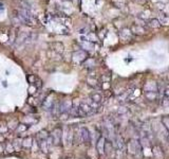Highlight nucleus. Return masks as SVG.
Segmentation results:
<instances>
[{"label": "nucleus", "mask_w": 169, "mask_h": 159, "mask_svg": "<svg viewBox=\"0 0 169 159\" xmlns=\"http://www.w3.org/2000/svg\"><path fill=\"white\" fill-rule=\"evenodd\" d=\"M18 18L22 24H28V26H34L35 24H37V19L32 15L31 11L23 10V9L19 10L18 11Z\"/></svg>", "instance_id": "f257e3e1"}, {"label": "nucleus", "mask_w": 169, "mask_h": 159, "mask_svg": "<svg viewBox=\"0 0 169 159\" xmlns=\"http://www.w3.org/2000/svg\"><path fill=\"white\" fill-rule=\"evenodd\" d=\"M142 144L138 140H135V139H131L129 142H127V148L126 151L129 154L133 155V156L141 157L142 156Z\"/></svg>", "instance_id": "f03ea898"}, {"label": "nucleus", "mask_w": 169, "mask_h": 159, "mask_svg": "<svg viewBox=\"0 0 169 159\" xmlns=\"http://www.w3.org/2000/svg\"><path fill=\"white\" fill-rule=\"evenodd\" d=\"M50 137L53 141V145H60L62 142V130L60 127H56L50 134Z\"/></svg>", "instance_id": "7ed1b4c3"}, {"label": "nucleus", "mask_w": 169, "mask_h": 159, "mask_svg": "<svg viewBox=\"0 0 169 159\" xmlns=\"http://www.w3.org/2000/svg\"><path fill=\"white\" fill-rule=\"evenodd\" d=\"M78 141L79 142H82L84 144H88V143L91 142V132L88 130L87 127H80L78 130Z\"/></svg>", "instance_id": "20e7f679"}, {"label": "nucleus", "mask_w": 169, "mask_h": 159, "mask_svg": "<svg viewBox=\"0 0 169 159\" xmlns=\"http://www.w3.org/2000/svg\"><path fill=\"white\" fill-rule=\"evenodd\" d=\"M55 102H56V101L54 100V98H53V95H52V93H50V95H48L47 97H45V98L42 100L41 107L45 109V110L50 111L51 109L53 108V106H54Z\"/></svg>", "instance_id": "39448f33"}, {"label": "nucleus", "mask_w": 169, "mask_h": 159, "mask_svg": "<svg viewBox=\"0 0 169 159\" xmlns=\"http://www.w3.org/2000/svg\"><path fill=\"white\" fill-rule=\"evenodd\" d=\"M72 104H73V101L69 100V99H65V100L60 101L59 102V114H67L70 109L72 108Z\"/></svg>", "instance_id": "423d86ee"}, {"label": "nucleus", "mask_w": 169, "mask_h": 159, "mask_svg": "<svg viewBox=\"0 0 169 159\" xmlns=\"http://www.w3.org/2000/svg\"><path fill=\"white\" fill-rule=\"evenodd\" d=\"M62 140L66 143V145H71L72 142H74V134L71 128H66L62 130Z\"/></svg>", "instance_id": "0eeeda50"}, {"label": "nucleus", "mask_w": 169, "mask_h": 159, "mask_svg": "<svg viewBox=\"0 0 169 159\" xmlns=\"http://www.w3.org/2000/svg\"><path fill=\"white\" fill-rule=\"evenodd\" d=\"M72 57H73V61L75 62V63L80 64L87 59V53L82 50H79V51H76V52L74 53Z\"/></svg>", "instance_id": "6e6552de"}, {"label": "nucleus", "mask_w": 169, "mask_h": 159, "mask_svg": "<svg viewBox=\"0 0 169 159\" xmlns=\"http://www.w3.org/2000/svg\"><path fill=\"white\" fill-rule=\"evenodd\" d=\"M106 142H107V139H106L105 136H102L97 140V142H96V150H97L99 155H104V154H105Z\"/></svg>", "instance_id": "1a4fd4ad"}, {"label": "nucleus", "mask_w": 169, "mask_h": 159, "mask_svg": "<svg viewBox=\"0 0 169 159\" xmlns=\"http://www.w3.org/2000/svg\"><path fill=\"white\" fill-rule=\"evenodd\" d=\"M153 156L156 159H164V151L160 145H154L152 148Z\"/></svg>", "instance_id": "9d476101"}, {"label": "nucleus", "mask_w": 169, "mask_h": 159, "mask_svg": "<svg viewBox=\"0 0 169 159\" xmlns=\"http://www.w3.org/2000/svg\"><path fill=\"white\" fill-rule=\"evenodd\" d=\"M49 137H50V134H49V132L45 130H40V132H38L36 134V139L38 142H39V141H42V140H47Z\"/></svg>", "instance_id": "9b49d317"}, {"label": "nucleus", "mask_w": 169, "mask_h": 159, "mask_svg": "<svg viewBox=\"0 0 169 159\" xmlns=\"http://www.w3.org/2000/svg\"><path fill=\"white\" fill-rule=\"evenodd\" d=\"M131 33L132 34H136V35H144L146 33V30L141 26H133L131 28Z\"/></svg>", "instance_id": "f8f14e48"}, {"label": "nucleus", "mask_w": 169, "mask_h": 159, "mask_svg": "<svg viewBox=\"0 0 169 159\" xmlns=\"http://www.w3.org/2000/svg\"><path fill=\"white\" fill-rule=\"evenodd\" d=\"M38 145H39V148L41 150L43 153H48L49 152V148H50V143H49V141L47 140H42V141H39L38 142Z\"/></svg>", "instance_id": "ddd939ff"}, {"label": "nucleus", "mask_w": 169, "mask_h": 159, "mask_svg": "<svg viewBox=\"0 0 169 159\" xmlns=\"http://www.w3.org/2000/svg\"><path fill=\"white\" fill-rule=\"evenodd\" d=\"M145 97L149 101H156L158 98V91H146Z\"/></svg>", "instance_id": "4468645a"}, {"label": "nucleus", "mask_w": 169, "mask_h": 159, "mask_svg": "<svg viewBox=\"0 0 169 159\" xmlns=\"http://www.w3.org/2000/svg\"><path fill=\"white\" fill-rule=\"evenodd\" d=\"M145 90L146 91H158V86L156 83L149 82L145 85Z\"/></svg>", "instance_id": "2eb2a0df"}, {"label": "nucleus", "mask_w": 169, "mask_h": 159, "mask_svg": "<svg viewBox=\"0 0 169 159\" xmlns=\"http://www.w3.org/2000/svg\"><path fill=\"white\" fill-rule=\"evenodd\" d=\"M33 145V139L32 137H26L22 139V148H31Z\"/></svg>", "instance_id": "dca6fc26"}, {"label": "nucleus", "mask_w": 169, "mask_h": 159, "mask_svg": "<svg viewBox=\"0 0 169 159\" xmlns=\"http://www.w3.org/2000/svg\"><path fill=\"white\" fill-rule=\"evenodd\" d=\"M90 99H91L93 102H95V103H97V104H100L102 103V101H103V97H102V95L98 92L92 93L91 97H90Z\"/></svg>", "instance_id": "f3484780"}, {"label": "nucleus", "mask_w": 169, "mask_h": 159, "mask_svg": "<svg viewBox=\"0 0 169 159\" xmlns=\"http://www.w3.org/2000/svg\"><path fill=\"white\" fill-rule=\"evenodd\" d=\"M13 146L15 151H20L22 148V139L20 138H16L15 140L13 141Z\"/></svg>", "instance_id": "a211bd4d"}, {"label": "nucleus", "mask_w": 169, "mask_h": 159, "mask_svg": "<svg viewBox=\"0 0 169 159\" xmlns=\"http://www.w3.org/2000/svg\"><path fill=\"white\" fill-rule=\"evenodd\" d=\"M28 38H29V33H26V32H24V33H21L20 36L16 39V44H17V45H21L23 42L28 40Z\"/></svg>", "instance_id": "6ab92c4d"}, {"label": "nucleus", "mask_w": 169, "mask_h": 159, "mask_svg": "<svg viewBox=\"0 0 169 159\" xmlns=\"http://www.w3.org/2000/svg\"><path fill=\"white\" fill-rule=\"evenodd\" d=\"M23 122L28 125H32L36 123V122H38V118H33L32 116H26L23 119Z\"/></svg>", "instance_id": "aec40b11"}, {"label": "nucleus", "mask_w": 169, "mask_h": 159, "mask_svg": "<svg viewBox=\"0 0 169 159\" xmlns=\"http://www.w3.org/2000/svg\"><path fill=\"white\" fill-rule=\"evenodd\" d=\"M30 125L26 124V123H21V124H18V126H17V128H16V130L18 132H24L28 128H29Z\"/></svg>", "instance_id": "412c9836"}, {"label": "nucleus", "mask_w": 169, "mask_h": 159, "mask_svg": "<svg viewBox=\"0 0 169 159\" xmlns=\"http://www.w3.org/2000/svg\"><path fill=\"white\" fill-rule=\"evenodd\" d=\"M18 121L17 120H12L8 123V128L9 130H16L17 126H18Z\"/></svg>", "instance_id": "4be33fe9"}, {"label": "nucleus", "mask_w": 169, "mask_h": 159, "mask_svg": "<svg viewBox=\"0 0 169 159\" xmlns=\"http://www.w3.org/2000/svg\"><path fill=\"white\" fill-rule=\"evenodd\" d=\"M161 123L164 125V126L166 127V130L169 132V117H163V118H162Z\"/></svg>", "instance_id": "5701e85b"}, {"label": "nucleus", "mask_w": 169, "mask_h": 159, "mask_svg": "<svg viewBox=\"0 0 169 159\" xmlns=\"http://www.w3.org/2000/svg\"><path fill=\"white\" fill-rule=\"evenodd\" d=\"M26 79H28V82L30 83V85H34L35 82H36V80L38 79V77H36L35 74H31V75H29Z\"/></svg>", "instance_id": "b1692460"}, {"label": "nucleus", "mask_w": 169, "mask_h": 159, "mask_svg": "<svg viewBox=\"0 0 169 159\" xmlns=\"http://www.w3.org/2000/svg\"><path fill=\"white\" fill-rule=\"evenodd\" d=\"M4 151H6L8 153H13V152L15 151L13 146V143H12V144H11V143H6V144H5Z\"/></svg>", "instance_id": "393cba45"}, {"label": "nucleus", "mask_w": 169, "mask_h": 159, "mask_svg": "<svg viewBox=\"0 0 169 159\" xmlns=\"http://www.w3.org/2000/svg\"><path fill=\"white\" fill-rule=\"evenodd\" d=\"M131 35H132L131 32H129L128 30H126V29H125L124 31L121 33V38H124V37H128V39H129L130 37H131Z\"/></svg>", "instance_id": "a878e982"}, {"label": "nucleus", "mask_w": 169, "mask_h": 159, "mask_svg": "<svg viewBox=\"0 0 169 159\" xmlns=\"http://www.w3.org/2000/svg\"><path fill=\"white\" fill-rule=\"evenodd\" d=\"M82 48H84L86 50H91V49H93V44H91L90 42H84V44H82Z\"/></svg>", "instance_id": "bb28decb"}, {"label": "nucleus", "mask_w": 169, "mask_h": 159, "mask_svg": "<svg viewBox=\"0 0 169 159\" xmlns=\"http://www.w3.org/2000/svg\"><path fill=\"white\" fill-rule=\"evenodd\" d=\"M84 65V67L87 66V65H91V68H93V67L95 66V62H94V59H92V58H88V59H86Z\"/></svg>", "instance_id": "cd10ccee"}, {"label": "nucleus", "mask_w": 169, "mask_h": 159, "mask_svg": "<svg viewBox=\"0 0 169 159\" xmlns=\"http://www.w3.org/2000/svg\"><path fill=\"white\" fill-rule=\"evenodd\" d=\"M160 26H161V24H160V21L158 19H152L150 21V26H152V28H158Z\"/></svg>", "instance_id": "c85d7f7f"}, {"label": "nucleus", "mask_w": 169, "mask_h": 159, "mask_svg": "<svg viewBox=\"0 0 169 159\" xmlns=\"http://www.w3.org/2000/svg\"><path fill=\"white\" fill-rule=\"evenodd\" d=\"M37 88H36V86H34V85H30V87H29V95H33L35 92L37 91Z\"/></svg>", "instance_id": "c756f323"}, {"label": "nucleus", "mask_w": 169, "mask_h": 159, "mask_svg": "<svg viewBox=\"0 0 169 159\" xmlns=\"http://www.w3.org/2000/svg\"><path fill=\"white\" fill-rule=\"evenodd\" d=\"M34 86H36V88H37V89H40V88L42 87V81L39 79V77H38V79L36 80V82H35Z\"/></svg>", "instance_id": "7c9ffc66"}, {"label": "nucleus", "mask_w": 169, "mask_h": 159, "mask_svg": "<svg viewBox=\"0 0 169 159\" xmlns=\"http://www.w3.org/2000/svg\"><path fill=\"white\" fill-rule=\"evenodd\" d=\"M88 38H89V42H96V40H97V38H96L95 34H93V33L88 34Z\"/></svg>", "instance_id": "2f4dec72"}, {"label": "nucleus", "mask_w": 169, "mask_h": 159, "mask_svg": "<svg viewBox=\"0 0 169 159\" xmlns=\"http://www.w3.org/2000/svg\"><path fill=\"white\" fill-rule=\"evenodd\" d=\"M164 97L166 99H169V84L166 85V87L164 89Z\"/></svg>", "instance_id": "473e14b6"}, {"label": "nucleus", "mask_w": 169, "mask_h": 159, "mask_svg": "<svg viewBox=\"0 0 169 159\" xmlns=\"http://www.w3.org/2000/svg\"><path fill=\"white\" fill-rule=\"evenodd\" d=\"M127 111H128V109L126 107H121V109L119 110V114H126Z\"/></svg>", "instance_id": "72a5a7b5"}, {"label": "nucleus", "mask_w": 169, "mask_h": 159, "mask_svg": "<svg viewBox=\"0 0 169 159\" xmlns=\"http://www.w3.org/2000/svg\"><path fill=\"white\" fill-rule=\"evenodd\" d=\"M8 130H9V128H8V126H1V127H0V132H3V134H4V132H8Z\"/></svg>", "instance_id": "f704fd0d"}, {"label": "nucleus", "mask_w": 169, "mask_h": 159, "mask_svg": "<svg viewBox=\"0 0 169 159\" xmlns=\"http://www.w3.org/2000/svg\"><path fill=\"white\" fill-rule=\"evenodd\" d=\"M4 142V137L2 136V134H0V143Z\"/></svg>", "instance_id": "c9c22d12"}, {"label": "nucleus", "mask_w": 169, "mask_h": 159, "mask_svg": "<svg viewBox=\"0 0 169 159\" xmlns=\"http://www.w3.org/2000/svg\"><path fill=\"white\" fill-rule=\"evenodd\" d=\"M3 152V146H2V143H0V153Z\"/></svg>", "instance_id": "e433bc0d"}, {"label": "nucleus", "mask_w": 169, "mask_h": 159, "mask_svg": "<svg viewBox=\"0 0 169 159\" xmlns=\"http://www.w3.org/2000/svg\"><path fill=\"white\" fill-rule=\"evenodd\" d=\"M1 10H3V4H1V3H0V11Z\"/></svg>", "instance_id": "4c0bfd02"}]
</instances>
